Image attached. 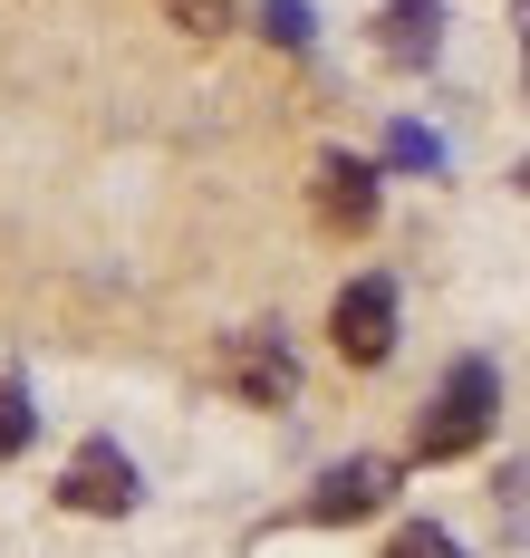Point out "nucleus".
<instances>
[{"label":"nucleus","instance_id":"1","mask_svg":"<svg viewBox=\"0 0 530 558\" xmlns=\"http://www.w3.org/2000/svg\"><path fill=\"white\" fill-rule=\"evenodd\" d=\"M492 414H502V376H492L482 356H463V366L444 376V395L424 404V424H414V462H463V452L492 434Z\"/></svg>","mask_w":530,"mask_h":558},{"label":"nucleus","instance_id":"2","mask_svg":"<svg viewBox=\"0 0 530 558\" xmlns=\"http://www.w3.org/2000/svg\"><path fill=\"white\" fill-rule=\"evenodd\" d=\"M328 337H338L348 366H386V356H396V279H386V270L348 279L338 308H328Z\"/></svg>","mask_w":530,"mask_h":558},{"label":"nucleus","instance_id":"3","mask_svg":"<svg viewBox=\"0 0 530 558\" xmlns=\"http://www.w3.org/2000/svg\"><path fill=\"white\" fill-rule=\"evenodd\" d=\"M135 492H145V482H135V462H125L107 434H97V444H77V462L59 472V501H68V510H97V520H125Z\"/></svg>","mask_w":530,"mask_h":558},{"label":"nucleus","instance_id":"4","mask_svg":"<svg viewBox=\"0 0 530 558\" xmlns=\"http://www.w3.org/2000/svg\"><path fill=\"white\" fill-rule=\"evenodd\" d=\"M396 492V462H376V452H357L338 472H318V492H309V520H366V510H386Z\"/></svg>","mask_w":530,"mask_h":558},{"label":"nucleus","instance_id":"5","mask_svg":"<svg viewBox=\"0 0 530 558\" xmlns=\"http://www.w3.org/2000/svg\"><path fill=\"white\" fill-rule=\"evenodd\" d=\"M318 222L328 231H366L376 222V165H366V155H318Z\"/></svg>","mask_w":530,"mask_h":558},{"label":"nucleus","instance_id":"6","mask_svg":"<svg viewBox=\"0 0 530 558\" xmlns=\"http://www.w3.org/2000/svg\"><path fill=\"white\" fill-rule=\"evenodd\" d=\"M232 386L251 395V404H290L299 395V366H290V347H280V328L232 337Z\"/></svg>","mask_w":530,"mask_h":558},{"label":"nucleus","instance_id":"7","mask_svg":"<svg viewBox=\"0 0 530 558\" xmlns=\"http://www.w3.org/2000/svg\"><path fill=\"white\" fill-rule=\"evenodd\" d=\"M376 49L396 58V68H434V49H444V0H386L376 10Z\"/></svg>","mask_w":530,"mask_h":558},{"label":"nucleus","instance_id":"8","mask_svg":"<svg viewBox=\"0 0 530 558\" xmlns=\"http://www.w3.org/2000/svg\"><path fill=\"white\" fill-rule=\"evenodd\" d=\"M29 434H39V404H29V386L10 376V386H0V462H20Z\"/></svg>","mask_w":530,"mask_h":558},{"label":"nucleus","instance_id":"9","mask_svg":"<svg viewBox=\"0 0 530 558\" xmlns=\"http://www.w3.org/2000/svg\"><path fill=\"white\" fill-rule=\"evenodd\" d=\"M261 39H280V49H309L318 29H309V0H261Z\"/></svg>","mask_w":530,"mask_h":558},{"label":"nucleus","instance_id":"10","mask_svg":"<svg viewBox=\"0 0 530 558\" xmlns=\"http://www.w3.org/2000/svg\"><path fill=\"white\" fill-rule=\"evenodd\" d=\"M386 165H406V173H434V165H444V145H434L424 125H396V135H386Z\"/></svg>","mask_w":530,"mask_h":558},{"label":"nucleus","instance_id":"11","mask_svg":"<svg viewBox=\"0 0 530 558\" xmlns=\"http://www.w3.org/2000/svg\"><path fill=\"white\" fill-rule=\"evenodd\" d=\"M165 10H174V20L193 29V39H213V29H232V0H165Z\"/></svg>","mask_w":530,"mask_h":558},{"label":"nucleus","instance_id":"12","mask_svg":"<svg viewBox=\"0 0 530 558\" xmlns=\"http://www.w3.org/2000/svg\"><path fill=\"white\" fill-rule=\"evenodd\" d=\"M396 549H454V530H434V520H406V530H396Z\"/></svg>","mask_w":530,"mask_h":558},{"label":"nucleus","instance_id":"13","mask_svg":"<svg viewBox=\"0 0 530 558\" xmlns=\"http://www.w3.org/2000/svg\"><path fill=\"white\" fill-rule=\"evenodd\" d=\"M511 20H521V49H530V0H521V10H511Z\"/></svg>","mask_w":530,"mask_h":558},{"label":"nucleus","instance_id":"14","mask_svg":"<svg viewBox=\"0 0 530 558\" xmlns=\"http://www.w3.org/2000/svg\"><path fill=\"white\" fill-rule=\"evenodd\" d=\"M521 193H530V165H521Z\"/></svg>","mask_w":530,"mask_h":558}]
</instances>
